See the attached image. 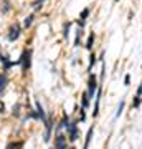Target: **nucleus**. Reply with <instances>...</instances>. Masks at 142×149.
<instances>
[{"mask_svg": "<svg viewBox=\"0 0 142 149\" xmlns=\"http://www.w3.org/2000/svg\"><path fill=\"white\" fill-rule=\"evenodd\" d=\"M99 101H101V91H99V88H98V95H96V104H94L93 116H98V113H99Z\"/></svg>", "mask_w": 142, "mask_h": 149, "instance_id": "9", "label": "nucleus"}, {"mask_svg": "<svg viewBox=\"0 0 142 149\" xmlns=\"http://www.w3.org/2000/svg\"><path fill=\"white\" fill-rule=\"evenodd\" d=\"M88 15H89V8H84L81 13H79V20H78V25L81 28L84 27V23H86V18H88Z\"/></svg>", "mask_w": 142, "mask_h": 149, "instance_id": "6", "label": "nucleus"}, {"mask_svg": "<svg viewBox=\"0 0 142 149\" xmlns=\"http://www.w3.org/2000/svg\"><path fill=\"white\" fill-rule=\"evenodd\" d=\"M137 95L142 96V83H141V86H139V90H137Z\"/></svg>", "mask_w": 142, "mask_h": 149, "instance_id": "23", "label": "nucleus"}, {"mask_svg": "<svg viewBox=\"0 0 142 149\" xmlns=\"http://www.w3.org/2000/svg\"><path fill=\"white\" fill-rule=\"evenodd\" d=\"M20 37V25H12L10 27V32H8V40L10 42H15L17 38Z\"/></svg>", "mask_w": 142, "mask_h": 149, "instance_id": "4", "label": "nucleus"}, {"mask_svg": "<svg viewBox=\"0 0 142 149\" xmlns=\"http://www.w3.org/2000/svg\"><path fill=\"white\" fill-rule=\"evenodd\" d=\"M139 104H141V96L137 95L134 100H132V108H139Z\"/></svg>", "mask_w": 142, "mask_h": 149, "instance_id": "15", "label": "nucleus"}, {"mask_svg": "<svg viewBox=\"0 0 142 149\" xmlns=\"http://www.w3.org/2000/svg\"><path fill=\"white\" fill-rule=\"evenodd\" d=\"M66 129H68V139L69 141H76V139H78V126H76V123H68V124H66Z\"/></svg>", "mask_w": 142, "mask_h": 149, "instance_id": "2", "label": "nucleus"}, {"mask_svg": "<svg viewBox=\"0 0 142 149\" xmlns=\"http://www.w3.org/2000/svg\"><path fill=\"white\" fill-rule=\"evenodd\" d=\"M0 113H5V106H3V103H0Z\"/></svg>", "mask_w": 142, "mask_h": 149, "instance_id": "22", "label": "nucleus"}, {"mask_svg": "<svg viewBox=\"0 0 142 149\" xmlns=\"http://www.w3.org/2000/svg\"><path fill=\"white\" fill-rule=\"evenodd\" d=\"M68 35H69V23H66L64 25V37L68 38Z\"/></svg>", "mask_w": 142, "mask_h": 149, "instance_id": "18", "label": "nucleus"}, {"mask_svg": "<svg viewBox=\"0 0 142 149\" xmlns=\"http://www.w3.org/2000/svg\"><path fill=\"white\" fill-rule=\"evenodd\" d=\"M43 2H45V0H37V2L33 3V5H35V8H40V3H43Z\"/></svg>", "mask_w": 142, "mask_h": 149, "instance_id": "21", "label": "nucleus"}, {"mask_svg": "<svg viewBox=\"0 0 142 149\" xmlns=\"http://www.w3.org/2000/svg\"><path fill=\"white\" fill-rule=\"evenodd\" d=\"M124 104H126V103H124V101H121V103H119V108H117V113H116V116H117V118L121 116L122 109H124Z\"/></svg>", "mask_w": 142, "mask_h": 149, "instance_id": "16", "label": "nucleus"}, {"mask_svg": "<svg viewBox=\"0 0 142 149\" xmlns=\"http://www.w3.org/2000/svg\"><path fill=\"white\" fill-rule=\"evenodd\" d=\"M79 119H81V121H84V119H86V114H84V108H81V113H79Z\"/></svg>", "mask_w": 142, "mask_h": 149, "instance_id": "19", "label": "nucleus"}, {"mask_svg": "<svg viewBox=\"0 0 142 149\" xmlns=\"http://www.w3.org/2000/svg\"><path fill=\"white\" fill-rule=\"evenodd\" d=\"M5 149H23V141H13V143H8Z\"/></svg>", "mask_w": 142, "mask_h": 149, "instance_id": "8", "label": "nucleus"}, {"mask_svg": "<svg viewBox=\"0 0 142 149\" xmlns=\"http://www.w3.org/2000/svg\"><path fill=\"white\" fill-rule=\"evenodd\" d=\"M18 61H20L21 70H23V71H28V70H30V65H32V50H25V52L21 53Z\"/></svg>", "mask_w": 142, "mask_h": 149, "instance_id": "1", "label": "nucleus"}, {"mask_svg": "<svg viewBox=\"0 0 142 149\" xmlns=\"http://www.w3.org/2000/svg\"><path fill=\"white\" fill-rule=\"evenodd\" d=\"M0 61L3 63V70H5V71L10 68L12 65H15L13 61H8V56H7V55H2V53H0Z\"/></svg>", "mask_w": 142, "mask_h": 149, "instance_id": "7", "label": "nucleus"}, {"mask_svg": "<svg viewBox=\"0 0 142 149\" xmlns=\"http://www.w3.org/2000/svg\"><path fill=\"white\" fill-rule=\"evenodd\" d=\"M33 18H35L33 15H28V17H26V18H25V23H23V27H25V28L30 27V25L33 23Z\"/></svg>", "mask_w": 142, "mask_h": 149, "instance_id": "14", "label": "nucleus"}, {"mask_svg": "<svg viewBox=\"0 0 142 149\" xmlns=\"http://www.w3.org/2000/svg\"><path fill=\"white\" fill-rule=\"evenodd\" d=\"M55 149H68L66 148V138L63 134H58L55 139Z\"/></svg>", "mask_w": 142, "mask_h": 149, "instance_id": "5", "label": "nucleus"}, {"mask_svg": "<svg viewBox=\"0 0 142 149\" xmlns=\"http://www.w3.org/2000/svg\"><path fill=\"white\" fill-rule=\"evenodd\" d=\"M81 106H83L84 109L89 106V95H88V91H84L83 96H81Z\"/></svg>", "mask_w": 142, "mask_h": 149, "instance_id": "10", "label": "nucleus"}, {"mask_svg": "<svg viewBox=\"0 0 142 149\" xmlns=\"http://www.w3.org/2000/svg\"><path fill=\"white\" fill-rule=\"evenodd\" d=\"M91 136H93V128H89V131H88V136H86V143H84V148H83V149H88V148H89Z\"/></svg>", "mask_w": 142, "mask_h": 149, "instance_id": "12", "label": "nucleus"}, {"mask_svg": "<svg viewBox=\"0 0 142 149\" xmlns=\"http://www.w3.org/2000/svg\"><path fill=\"white\" fill-rule=\"evenodd\" d=\"M93 42H94V33H91L89 38H88V42H86V48H88V50L93 48Z\"/></svg>", "mask_w": 142, "mask_h": 149, "instance_id": "13", "label": "nucleus"}, {"mask_svg": "<svg viewBox=\"0 0 142 149\" xmlns=\"http://www.w3.org/2000/svg\"><path fill=\"white\" fill-rule=\"evenodd\" d=\"M69 149H74V148H69Z\"/></svg>", "mask_w": 142, "mask_h": 149, "instance_id": "24", "label": "nucleus"}, {"mask_svg": "<svg viewBox=\"0 0 142 149\" xmlns=\"http://www.w3.org/2000/svg\"><path fill=\"white\" fill-rule=\"evenodd\" d=\"M98 90V81H96V76L94 74H89V81H88V95L89 98L94 96V91Z\"/></svg>", "mask_w": 142, "mask_h": 149, "instance_id": "3", "label": "nucleus"}, {"mask_svg": "<svg viewBox=\"0 0 142 149\" xmlns=\"http://www.w3.org/2000/svg\"><path fill=\"white\" fill-rule=\"evenodd\" d=\"M89 58H91V60H89V70H91V68H93V65L96 63V55L93 53V55H91V56H89Z\"/></svg>", "mask_w": 142, "mask_h": 149, "instance_id": "17", "label": "nucleus"}, {"mask_svg": "<svg viewBox=\"0 0 142 149\" xmlns=\"http://www.w3.org/2000/svg\"><path fill=\"white\" fill-rule=\"evenodd\" d=\"M129 83H131V76H129V74H126V78H124V85L129 86Z\"/></svg>", "mask_w": 142, "mask_h": 149, "instance_id": "20", "label": "nucleus"}, {"mask_svg": "<svg viewBox=\"0 0 142 149\" xmlns=\"http://www.w3.org/2000/svg\"><path fill=\"white\" fill-rule=\"evenodd\" d=\"M7 74H2L0 73V93H2V91H3V88H5L7 86Z\"/></svg>", "mask_w": 142, "mask_h": 149, "instance_id": "11", "label": "nucleus"}]
</instances>
